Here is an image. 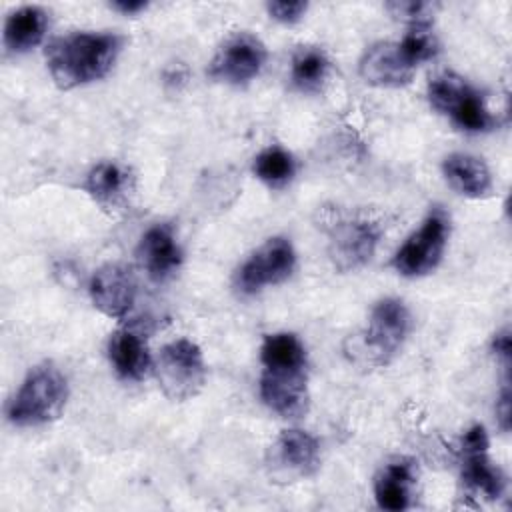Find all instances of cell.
<instances>
[{
    "label": "cell",
    "instance_id": "16",
    "mask_svg": "<svg viewBox=\"0 0 512 512\" xmlns=\"http://www.w3.org/2000/svg\"><path fill=\"white\" fill-rule=\"evenodd\" d=\"M416 482V466L410 458H396L388 462L374 480V496L382 510L400 512L412 502V488Z\"/></svg>",
    "mask_w": 512,
    "mask_h": 512
},
{
    "label": "cell",
    "instance_id": "14",
    "mask_svg": "<svg viewBox=\"0 0 512 512\" xmlns=\"http://www.w3.org/2000/svg\"><path fill=\"white\" fill-rule=\"evenodd\" d=\"M414 66L404 58L398 42H378L370 46L358 62L364 82L378 88L406 86L414 76Z\"/></svg>",
    "mask_w": 512,
    "mask_h": 512
},
{
    "label": "cell",
    "instance_id": "8",
    "mask_svg": "<svg viewBox=\"0 0 512 512\" xmlns=\"http://www.w3.org/2000/svg\"><path fill=\"white\" fill-rule=\"evenodd\" d=\"M296 266V254L286 238H270L236 272V290L244 296L260 292L264 286L284 282Z\"/></svg>",
    "mask_w": 512,
    "mask_h": 512
},
{
    "label": "cell",
    "instance_id": "4",
    "mask_svg": "<svg viewBox=\"0 0 512 512\" xmlns=\"http://www.w3.org/2000/svg\"><path fill=\"white\" fill-rule=\"evenodd\" d=\"M322 230L328 236V254L340 272H350L364 266L380 238V226L372 218L342 208H324Z\"/></svg>",
    "mask_w": 512,
    "mask_h": 512
},
{
    "label": "cell",
    "instance_id": "23",
    "mask_svg": "<svg viewBox=\"0 0 512 512\" xmlns=\"http://www.w3.org/2000/svg\"><path fill=\"white\" fill-rule=\"evenodd\" d=\"M404 58L416 68L438 54V40L432 32L430 22H412L404 38L398 42Z\"/></svg>",
    "mask_w": 512,
    "mask_h": 512
},
{
    "label": "cell",
    "instance_id": "9",
    "mask_svg": "<svg viewBox=\"0 0 512 512\" xmlns=\"http://www.w3.org/2000/svg\"><path fill=\"white\" fill-rule=\"evenodd\" d=\"M268 470L274 480L296 482L320 466V444L306 430H284L268 450Z\"/></svg>",
    "mask_w": 512,
    "mask_h": 512
},
{
    "label": "cell",
    "instance_id": "13",
    "mask_svg": "<svg viewBox=\"0 0 512 512\" xmlns=\"http://www.w3.org/2000/svg\"><path fill=\"white\" fill-rule=\"evenodd\" d=\"M92 304L110 318H122L136 300V278L124 264H104L90 278Z\"/></svg>",
    "mask_w": 512,
    "mask_h": 512
},
{
    "label": "cell",
    "instance_id": "2",
    "mask_svg": "<svg viewBox=\"0 0 512 512\" xmlns=\"http://www.w3.org/2000/svg\"><path fill=\"white\" fill-rule=\"evenodd\" d=\"M122 38L112 32H70L46 48V64L58 88L70 90L104 78L114 66Z\"/></svg>",
    "mask_w": 512,
    "mask_h": 512
},
{
    "label": "cell",
    "instance_id": "20",
    "mask_svg": "<svg viewBox=\"0 0 512 512\" xmlns=\"http://www.w3.org/2000/svg\"><path fill=\"white\" fill-rule=\"evenodd\" d=\"M46 12L38 6H22L14 10L4 24V44L10 52L22 54L38 46L46 32Z\"/></svg>",
    "mask_w": 512,
    "mask_h": 512
},
{
    "label": "cell",
    "instance_id": "25",
    "mask_svg": "<svg viewBox=\"0 0 512 512\" xmlns=\"http://www.w3.org/2000/svg\"><path fill=\"white\" fill-rule=\"evenodd\" d=\"M496 412H498L502 430L508 432V428H510V388H508V384H504V388H502V394L496 404Z\"/></svg>",
    "mask_w": 512,
    "mask_h": 512
},
{
    "label": "cell",
    "instance_id": "12",
    "mask_svg": "<svg viewBox=\"0 0 512 512\" xmlns=\"http://www.w3.org/2000/svg\"><path fill=\"white\" fill-rule=\"evenodd\" d=\"M410 310L400 298H382L370 312L364 334L366 348L378 364H386L404 344L410 332Z\"/></svg>",
    "mask_w": 512,
    "mask_h": 512
},
{
    "label": "cell",
    "instance_id": "15",
    "mask_svg": "<svg viewBox=\"0 0 512 512\" xmlns=\"http://www.w3.org/2000/svg\"><path fill=\"white\" fill-rule=\"evenodd\" d=\"M136 254L146 274L156 282L168 280L182 264V250L168 224L148 228L140 238Z\"/></svg>",
    "mask_w": 512,
    "mask_h": 512
},
{
    "label": "cell",
    "instance_id": "3",
    "mask_svg": "<svg viewBox=\"0 0 512 512\" xmlns=\"http://www.w3.org/2000/svg\"><path fill=\"white\" fill-rule=\"evenodd\" d=\"M68 400V382L50 362L34 366L8 404V420L16 426H40L56 420Z\"/></svg>",
    "mask_w": 512,
    "mask_h": 512
},
{
    "label": "cell",
    "instance_id": "27",
    "mask_svg": "<svg viewBox=\"0 0 512 512\" xmlns=\"http://www.w3.org/2000/svg\"><path fill=\"white\" fill-rule=\"evenodd\" d=\"M112 8L120 10L122 14H128V16H134L138 12H142L146 8V2L142 0H136V2H126V0H118V2H112Z\"/></svg>",
    "mask_w": 512,
    "mask_h": 512
},
{
    "label": "cell",
    "instance_id": "26",
    "mask_svg": "<svg viewBox=\"0 0 512 512\" xmlns=\"http://www.w3.org/2000/svg\"><path fill=\"white\" fill-rule=\"evenodd\" d=\"M492 352H494L498 358H502L506 364L510 362V332H508V330H502V332L494 334Z\"/></svg>",
    "mask_w": 512,
    "mask_h": 512
},
{
    "label": "cell",
    "instance_id": "11",
    "mask_svg": "<svg viewBox=\"0 0 512 512\" xmlns=\"http://www.w3.org/2000/svg\"><path fill=\"white\" fill-rule=\"evenodd\" d=\"M266 62V46L260 38L248 32L230 36L210 62L208 74L214 80L242 86L256 78Z\"/></svg>",
    "mask_w": 512,
    "mask_h": 512
},
{
    "label": "cell",
    "instance_id": "5",
    "mask_svg": "<svg viewBox=\"0 0 512 512\" xmlns=\"http://www.w3.org/2000/svg\"><path fill=\"white\" fill-rule=\"evenodd\" d=\"M428 100L460 130L486 132L494 126V116L482 94L452 72L438 74L428 82Z\"/></svg>",
    "mask_w": 512,
    "mask_h": 512
},
{
    "label": "cell",
    "instance_id": "17",
    "mask_svg": "<svg viewBox=\"0 0 512 512\" xmlns=\"http://www.w3.org/2000/svg\"><path fill=\"white\" fill-rule=\"evenodd\" d=\"M130 172L114 160H102L90 168L84 180L86 192L104 208H120L130 192Z\"/></svg>",
    "mask_w": 512,
    "mask_h": 512
},
{
    "label": "cell",
    "instance_id": "1",
    "mask_svg": "<svg viewBox=\"0 0 512 512\" xmlns=\"http://www.w3.org/2000/svg\"><path fill=\"white\" fill-rule=\"evenodd\" d=\"M260 398L282 418H300L308 408L306 350L290 332L268 334L260 346Z\"/></svg>",
    "mask_w": 512,
    "mask_h": 512
},
{
    "label": "cell",
    "instance_id": "6",
    "mask_svg": "<svg viewBox=\"0 0 512 512\" xmlns=\"http://www.w3.org/2000/svg\"><path fill=\"white\" fill-rule=\"evenodd\" d=\"M156 378L166 398L174 402L194 398L206 382L202 350L188 338L168 342L156 358Z\"/></svg>",
    "mask_w": 512,
    "mask_h": 512
},
{
    "label": "cell",
    "instance_id": "10",
    "mask_svg": "<svg viewBox=\"0 0 512 512\" xmlns=\"http://www.w3.org/2000/svg\"><path fill=\"white\" fill-rule=\"evenodd\" d=\"M462 482L468 490L496 500L504 494L506 480L502 470L488 458V434L484 426L474 424L460 440Z\"/></svg>",
    "mask_w": 512,
    "mask_h": 512
},
{
    "label": "cell",
    "instance_id": "18",
    "mask_svg": "<svg viewBox=\"0 0 512 512\" xmlns=\"http://www.w3.org/2000/svg\"><path fill=\"white\" fill-rule=\"evenodd\" d=\"M448 184L468 198H484L492 190V176L482 158L472 154H450L442 162Z\"/></svg>",
    "mask_w": 512,
    "mask_h": 512
},
{
    "label": "cell",
    "instance_id": "21",
    "mask_svg": "<svg viewBox=\"0 0 512 512\" xmlns=\"http://www.w3.org/2000/svg\"><path fill=\"white\" fill-rule=\"evenodd\" d=\"M330 74V60L318 46H300L290 64V80L300 92H318Z\"/></svg>",
    "mask_w": 512,
    "mask_h": 512
},
{
    "label": "cell",
    "instance_id": "7",
    "mask_svg": "<svg viewBox=\"0 0 512 512\" xmlns=\"http://www.w3.org/2000/svg\"><path fill=\"white\" fill-rule=\"evenodd\" d=\"M450 220L448 214L436 206L424 218L422 226L406 238V242L396 250L392 258V266L398 274L416 278L432 272L444 254L448 240Z\"/></svg>",
    "mask_w": 512,
    "mask_h": 512
},
{
    "label": "cell",
    "instance_id": "22",
    "mask_svg": "<svg viewBox=\"0 0 512 512\" xmlns=\"http://www.w3.org/2000/svg\"><path fill=\"white\" fill-rule=\"evenodd\" d=\"M252 172L266 186L282 188L292 180L296 172V164L292 154L282 146H268L254 158Z\"/></svg>",
    "mask_w": 512,
    "mask_h": 512
},
{
    "label": "cell",
    "instance_id": "19",
    "mask_svg": "<svg viewBox=\"0 0 512 512\" xmlns=\"http://www.w3.org/2000/svg\"><path fill=\"white\" fill-rule=\"evenodd\" d=\"M108 358L124 380H142L150 368V354L144 340L132 330H116L108 340Z\"/></svg>",
    "mask_w": 512,
    "mask_h": 512
},
{
    "label": "cell",
    "instance_id": "24",
    "mask_svg": "<svg viewBox=\"0 0 512 512\" xmlns=\"http://www.w3.org/2000/svg\"><path fill=\"white\" fill-rule=\"evenodd\" d=\"M306 8H308L306 2H270V4L266 6L268 14H270L274 20L282 22V24H294V22H298V20L304 16Z\"/></svg>",
    "mask_w": 512,
    "mask_h": 512
}]
</instances>
